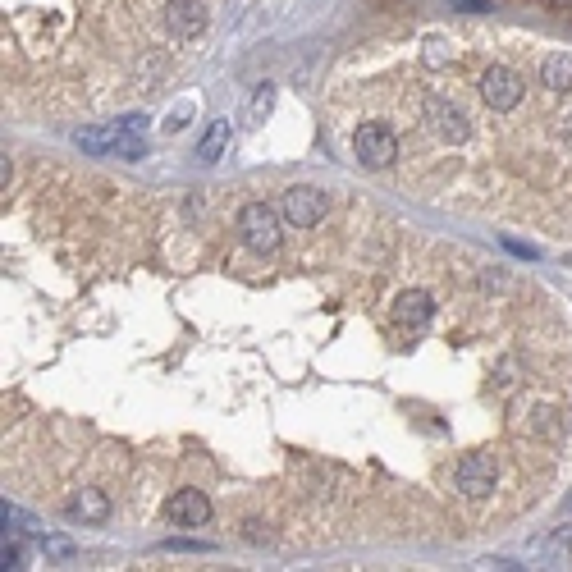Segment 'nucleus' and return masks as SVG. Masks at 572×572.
<instances>
[{
    "label": "nucleus",
    "instance_id": "1a4fd4ad",
    "mask_svg": "<svg viewBox=\"0 0 572 572\" xmlns=\"http://www.w3.org/2000/svg\"><path fill=\"white\" fill-rule=\"evenodd\" d=\"M42 554H46V559H74V540H65V536H42Z\"/></svg>",
    "mask_w": 572,
    "mask_h": 572
},
{
    "label": "nucleus",
    "instance_id": "f03ea898",
    "mask_svg": "<svg viewBox=\"0 0 572 572\" xmlns=\"http://www.w3.org/2000/svg\"><path fill=\"white\" fill-rule=\"evenodd\" d=\"M238 234H243L248 248L275 252L280 248V216H275L266 202H248L243 211H238Z\"/></svg>",
    "mask_w": 572,
    "mask_h": 572
},
{
    "label": "nucleus",
    "instance_id": "423d86ee",
    "mask_svg": "<svg viewBox=\"0 0 572 572\" xmlns=\"http://www.w3.org/2000/svg\"><path fill=\"white\" fill-rule=\"evenodd\" d=\"M202 5L197 0H170L165 5V28H170L174 37H197L202 33Z\"/></svg>",
    "mask_w": 572,
    "mask_h": 572
},
{
    "label": "nucleus",
    "instance_id": "20e7f679",
    "mask_svg": "<svg viewBox=\"0 0 572 572\" xmlns=\"http://www.w3.org/2000/svg\"><path fill=\"white\" fill-rule=\"evenodd\" d=\"M431 316H435V303H431V293H421V289L403 293L399 307H394V321H399L403 330H412V335H421V330L431 325Z\"/></svg>",
    "mask_w": 572,
    "mask_h": 572
},
{
    "label": "nucleus",
    "instance_id": "9b49d317",
    "mask_svg": "<svg viewBox=\"0 0 572 572\" xmlns=\"http://www.w3.org/2000/svg\"><path fill=\"white\" fill-rule=\"evenodd\" d=\"M0 559H5V568H23V545L5 536V545H0Z\"/></svg>",
    "mask_w": 572,
    "mask_h": 572
},
{
    "label": "nucleus",
    "instance_id": "f257e3e1",
    "mask_svg": "<svg viewBox=\"0 0 572 572\" xmlns=\"http://www.w3.org/2000/svg\"><path fill=\"white\" fill-rule=\"evenodd\" d=\"M454 486L463 499H486L490 490L499 486V458L476 449V454H463L454 467Z\"/></svg>",
    "mask_w": 572,
    "mask_h": 572
},
{
    "label": "nucleus",
    "instance_id": "f8f14e48",
    "mask_svg": "<svg viewBox=\"0 0 572 572\" xmlns=\"http://www.w3.org/2000/svg\"><path fill=\"white\" fill-rule=\"evenodd\" d=\"M449 5H458L463 14H490V0H449Z\"/></svg>",
    "mask_w": 572,
    "mask_h": 572
},
{
    "label": "nucleus",
    "instance_id": "0eeeda50",
    "mask_svg": "<svg viewBox=\"0 0 572 572\" xmlns=\"http://www.w3.org/2000/svg\"><path fill=\"white\" fill-rule=\"evenodd\" d=\"M74 518H83V522H106L110 518V499L101 495V490H78V499H74Z\"/></svg>",
    "mask_w": 572,
    "mask_h": 572
},
{
    "label": "nucleus",
    "instance_id": "7ed1b4c3",
    "mask_svg": "<svg viewBox=\"0 0 572 572\" xmlns=\"http://www.w3.org/2000/svg\"><path fill=\"white\" fill-rule=\"evenodd\" d=\"M325 211H330V197L321 188H289V197H284V216L298 229H316L325 220Z\"/></svg>",
    "mask_w": 572,
    "mask_h": 572
},
{
    "label": "nucleus",
    "instance_id": "6e6552de",
    "mask_svg": "<svg viewBox=\"0 0 572 572\" xmlns=\"http://www.w3.org/2000/svg\"><path fill=\"white\" fill-rule=\"evenodd\" d=\"M225 147H229V119H211V129L197 142V161H220Z\"/></svg>",
    "mask_w": 572,
    "mask_h": 572
},
{
    "label": "nucleus",
    "instance_id": "39448f33",
    "mask_svg": "<svg viewBox=\"0 0 572 572\" xmlns=\"http://www.w3.org/2000/svg\"><path fill=\"white\" fill-rule=\"evenodd\" d=\"M206 518H211V499H206L202 490H179V495L170 499V522L174 527H202Z\"/></svg>",
    "mask_w": 572,
    "mask_h": 572
},
{
    "label": "nucleus",
    "instance_id": "9d476101",
    "mask_svg": "<svg viewBox=\"0 0 572 572\" xmlns=\"http://www.w3.org/2000/svg\"><path fill=\"white\" fill-rule=\"evenodd\" d=\"M270 106H275V92H270V83H266V87L257 92V97H252V119H266Z\"/></svg>",
    "mask_w": 572,
    "mask_h": 572
}]
</instances>
